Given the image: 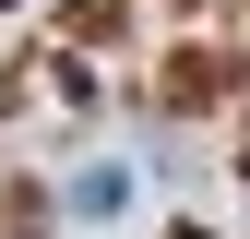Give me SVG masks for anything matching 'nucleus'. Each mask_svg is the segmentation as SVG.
Wrapping results in <instances>:
<instances>
[{"mask_svg": "<svg viewBox=\"0 0 250 239\" xmlns=\"http://www.w3.org/2000/svg\"><path fill=\"white\" fill-rule=\"evenodd\" d=\"M167 96H179V108H203V96H227V60H203V48H179V60H167Z\"/></svg>", "mask_w": 250, "mask_h": 239, "instance_id": "1", "label": "nucleus"}]
</instances>
